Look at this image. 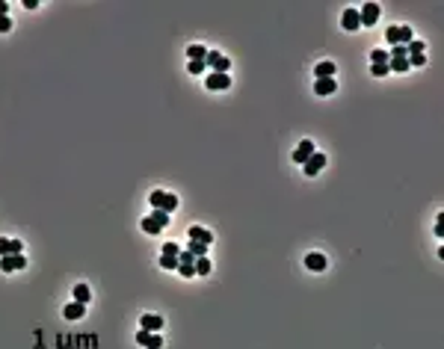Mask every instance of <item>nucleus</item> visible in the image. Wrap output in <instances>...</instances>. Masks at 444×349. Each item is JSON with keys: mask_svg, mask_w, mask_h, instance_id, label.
<instances>
[{"mask_svg": "<svg viewBox=\"0 0 444 349\" xmlns=\"http://www.w3.org/2000/svg\"><path fill=\"white\" fill-rule=\"evenodd\" d=\"M148 201H151L154 210H166V213H172V210L178 207V195H175V193H163V190H154V193L148 195Z\"/></svg>", "mask_w": 444, "mask_h": 349, "instance_id": "f257e3e1", "label": "nucleus"}, {"mask_svg": "<svg viewBox=\"0 0 444 349\" xmlns=\"http://www.w3.org/2000/svg\"><path fill=\"white\" fill-rule=\"evenodd\" d=\"M385 41H391V47H406L412 41V27H388L385 30Z\"/></svg>", "mask_w": 444, "mask_h": 349, "instance_id": "f03ea898", "label": "nucleus"}, {"mask_svg": "<svg viewBox=\"0 0 444 349\" xmlns=\"http://www.w3.org/2000/svg\"><path fill=\"white\" fill-rule=\"evenodd\" d=\"M204 65H210V68H213V74H228V68H231L228 56H222V53H216V50H207Z\"/></svg>", "mask_w": 444, "mask_h": 349, "instance_id": "7ed1b4c3", "label": "nucleus"}, {"mask_svg": "<svg viewBox=\"0 0 444 349\" xmlns=\"http://www.w3.org/2000/svg\"><path fill=\"white\" fill-rule=\"evenodd\" d=\"M379 15H382L379 3H364L362 12H359V21H362V27H373V24L379 21Z\"/></svg>", "mask_w": 444, "mask_h": 349, "instance_id": "20e7f679", "label": "nucleus"}, {"mask_svg": "<svg viewBox=\"0 0 444 349\" xmlns=\"http://www.w3.org/2000/svg\"><path fill=\"white\" fill-rule=\"evenodd\" d=\"M136 344L139 347H145V349H163V338L157 335V332H136Z\"/></svg>", "mask_w": 444, "mask_h": 349, "instance_id": "39448f33", "label": "nucleus"}, {"mask_svg": "<svg viewBox=\"0 0 444 349\" xmlns=\"http://www.w3.org/2000/svg\"><path fill=\"white\" fill-rule=\"evenodd\" d=\"M27 267V258L24 255H6V258H0V270L3 272H18V270H24Z\"/></svg>", "mask_w": 444, "mask_h": 349, "instance_id": "423d86ee", "label": "nucleus"}, {"mask_svg": "<svg viewBox=\"0 0 444 349\" xmlns=\"http://www.w3.org/2000/svg\"><path fill=\"white\" fill-rule=\"evenodd\" d=\"M323 166H326V154H317V151H314V154L305 160V166H302V169H305V175H308V178H314Z\"/></svg>", "mask_w": 444, "mask_h": 349, "instance_id": "0eeeda50", "label": "nucleus"}, {"mask_svg": "<svg viewBox=\"0 0 444 349\" xmlns=\"http://www.w3.org/2000/svg\"><path fill=\"white\" fill-rule=\"evenodd\" d=\"M204 86L207 89H213V92H222V89H228L231 86V80H228V74H207V80H204Z\"/></svg>", "mask_w": 444, "mask_h": 349, "instance_id": "6e6552de", "label": "nucleus"}, {"mask_svg": "<svg viewBox=\"0 0 444 349\" xmlns=\"http://www.w3.org/2000/svg\"><path fill=\"white\" fill-rule=\"evenodd\" d=\"M311 154H314V142H311V139H302V142L296 145V151H293V160H296L299 166H305V160H308Z\"/></svg>", "mask_w": 444, "mask_h": 349, "instance_id": "1a4fd4ad", "label": "nucleus"}, {"mask_svg": "<svg viewBox=\"0 0 444 349\" xmlns=\"http://www.w3.org/2000/svg\"><path fill=\"white\" fill-rule=\"evenodd\" d=\"M338 89V83H335V77H320V80H314V92L320 95V98H326V95H332Z\"/></svg>", "mask_w": 444, "mask_h": 349, "instance_id": "9d476101", "label": "nucleus"}, {"mask_svg": "<svg viewBox=\"0 0 444 349\" xmlns=\"http://www.w3.org/2000/svg\"><path fill=\"white\" fill-rule=\"evenodd\" d=\"M187 234H190V240H193V243H204V246H210V243H213V234H210L207 228H202V225H193Z\"/></svg>", "mask_w": 444, "mask_h": 349, "instance_id": "9b49d317", "label": "nucleus"}, {"mask_svg": "<svg viewBox=\"0 0 444 349\" xmlns=\"http://www.w3.org/2000/svg\"><path fill=\"white\" fill-rule=\"evenodd\" d=\"M139 326H142V332H160L166 323H163V317H157V314H142Z\"/></svg>", "mask_w": 444, "mask_h": 349, "instance_id": "f8f14e48", "label": "nucleus"}, {"mask_svg": "<svg viewBox=\"0 0 444 349\" xmlns=\"http://www.w3.org/2000/svg\"><path fill=\"white\" fill-rule=\"evenodd\" d=\"M305 267H308L311 272H323V270H326V255H320V252L305 255Z\"/></svg>", "mask_w": 444, "mask_h": 349, "instance_id": "ddd939ff", "label": "nucleus"}, {"mask_svg": "<svg viewBox=\"0 0 444 349\" xmlns=\"http://www.w3.org/2000/svg\"><path fill=\"white\" fill-rule=\"evenodd\" d=\"M24 252V243L21 240H3L0 237V258H6V255H21Z\"/></svg>", "mask_w": 444, "mask_h": 349, "instance_id": "4468645a", "label": "nucleus"}, {"mask_svg": "<svg viewBox=\"0 0 444 349\" xmlns=\"http://www.w3.org/2000/svg\"><path fill=\"white\" fill-rule=\"evenodd\" d=\"M86 314V305H80V302H68L65 308H62V317L65 320H80Z\"/></svg>", "mask_w": 444, "mask_h": 349, "instance_id": "2eb2a0df", "label": "nucleus"}, {"mask_svg": "<svg viewBox=\"0 0 444 349\" xmlns=\"http://www.w3.org/2000/svg\"><path fill=\"white\" fill-rule=\"evenodd\" d=\"M341 27H344V30H359V27H362L359 12H356V9H347V12H344V18H341Z\"/></svg>", "mask_w": 444, "mask_h": 349, "instance_id": "dca6fc26", "label": "nucleus"}, {"mask_svg": "<svg viewBox=\"0 0 444 349\" xmlns=\"http://www.w3.org/2000/svg\"><path fill=\"white\" fill-rule=\"evenodd\" d=\"M314 74H317V80L320 77H335V62H317V68H314Z\"/></svg>", "mask_w": 444, "mask_h": 349, "instance_id": "f3484780", "label": "nucleus"}, {"mask_svg": "<svg viewBox=\"0 0 444 349\" xmlns=\"http://www.w3.org/2000/svg\"><path fill=\"white\" fill-rule=\"evenodd\" d=\"M187 56H190V62H204V56H207V50H204L202 44H190V50H187Z\"/></svg>", "mask_w": 444, "mask_h": 349, "instance_id": "a211bd4d", "label": "nucleus"}, {"mask_svg": "<svg viewBox=\"0 0 444 349\" xmlns=\"http://www.w3.org/2000/svg\"><path fill=\"white\" fill-rule=\"evenodd\" d=\"M89 296H92V293H89V287H86V284H77V287H74V302L86 305V302H89Z\"/></svg>", "mask_w": 444, "mask_h": 349, "instance_id": "6ab92c4d", "label": "nucleus"}, {"mask_svg": "<svg viewBox=\"0 0 444 349\" xmlns=\"http://www.w3.org/2000/svg\"><path fill=\"white\" fill-rule=\"evenodd\" d=\"M187 252H190L193 258H207V246H204V243H193V240H190V249H187Z\"/></svg>", "mask_w": 444, "mask_h": 349, "instance_id": "aec40b11", "label": "nucleus"}, {"mask_svg": "<svg viewBox=\"0 0 444 349\" xmlns=\"http://www.w3.org/2000/svg\"><path fill=\"white\" fill-rule=\"evenodd\" d=\"M181 255V252H178ZM178 255H160V267L163 270H178Z\"/></svg>", "mask_w": 444, "mask_h": 349, "instance_id": "412c9836", "label": "nucleus"}, {"mask_svg": "<svg viewBox=\"0 0 444 349\" xmlns=\"http://www.w3.org/2000/svg\"><path fill=\"white\" fill-rule=\"evenodd\" d=\"M142 231H145V234H160L163 228H160V225H157L151 216H145V219H142Z\"/></svg>", "mask_w": 444, "mask_h": 349, "instance_id": "4be33fe9", "label": "nucleus"}, {"mask_svg": "<svg viewBox=\"0 0 444 349\" xmlns=\"http://www.w3.org/2000/svg\"><path fill=\"white\" fill-rule=\"evenodd\" d=\"M210 272V261L207 258H196V275H207Z\"/></svg>", "mask_w": 444, "mask_h": 349, "instance_id": "5701e85b", "label": "nucleus"}, {"mask_svg": "<svg viewBox=\"0 0 444 349\" xmlns=\"http://www.w3.org/2000/svg\"><path fill=\"white\" fill-rule=\"evenodd\" d=\"M151 219H154L160 228H166V225H169V213H166V210H154V213H151Z\"/></svg>", "mask_w": 444, "mask_h": 349, "instance_id": "b1692460", "label": "nucleus"}, {"mask_svg": "<svg viewBox=\"0 0 444 349\" xmlns=\"http://www.w3.org/2000/svg\"><path fill=\"white\" fill-rule=\"evenodd\" d=\"M178 272H181L184 278H193V275H196V261H193V264H178Z\"/></svg>", "mask_w": 444, "mask_h": 349, "instance_id": "393cba45", "label": "nucleus"}, {"mask_svg": "<svg viewBox=\"0 0 444 349\" xmlns=\"http://www.w3.org/2000/svg\"><path fill=\"white\" fill-rule=\"evenodd\" d=\"M370 62L376 65V62H388V53L382 50V47H376V50H370Z\"/></svg>", "mask_w": 444, "mask_h": 349, "instance_id": "a878e982", "label": "nucleus"}, {"mask_svg": "<svg viewBox=\"0 0 444 349\" xmlns=\"http://www.w3.org/2000/svg\"><path fill=\"white\" fill-rule=\"evenodd\" d=\"M370 74H373V77H385V74H388V62H376V65H370Z\"/></svg>", "mask_w": 444, "mask_h": 349, "instance_id": "bb28decb", "label": "nucleus"}, {"mask_svg": "<svg viewBox=\"0 0 444 349\" xmlns=\"http://www.w3.org/2000/svg\"><path fill=\"white\" fill-rule=\"evenodd\" d=\"M187 68H190V74H202V71H204V62H190Z\"/></svg>", "mask_w": 444, "mask_h": 349, "instance_id": "cd10ccee", "label": "nucleus"}, {"mask_svg": "<svg viewBox=\"0 0 444 349\" xmlns=\"http://www.w3.org/2000/svg\"><path fill=\"white\" fill-rule=\"evenodd\" d=\"M178 252H181L178 243H166V246H163V255H178Z\"/></svg>", "mask_w": 444, "mask_h": 349, "instance_id": "c85d7f7f", "label": "nucleus"}, {"mask_svg": "<svg viewBox=\"0 0 444 349\" xmlns=\"http://www.w3.org/2000/svg\"><path fill=\"white\" fill-rule=\"evenodd\" d=\"M9 30H12V21L6 15H0V33H9Z\"/></svg>", "mask_w": 444, "mask_h": 349, "instance_id": "c756f323", "label": "nucleus"}, {"mask_svg": "<svg viewBox=\"0 0 444 349\" xmlns=\"http://www.w3.org/2000/svg\"><path fill=\"white\" fill-rule=\"evenodd\" d=\"M6 9H9V3H6V0H0V15H6Z\"/></svg>", "mask_w": 444, "mask_h": 349, "instance_id": "7c9ffc66", "label": "nucleus"}]
</instances>
